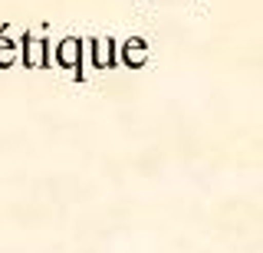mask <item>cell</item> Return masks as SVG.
<instances>
[{
    "label": "cell",
    "instance_id": "2",
    "mask_svg": "<svg viewBox=\"0 0 263 253\" xmlns=\"http://www.w3.org/2000/svg\"><path fill=\"white\" fill-rule=\"evenodd\" d=\"M53 56H56V63H60V66H66V69H76L79 63H82V40H76V36H66V40H60V46L53 50Z\"/></svg>",
    "mask_w": 263,
    "mask_h": 253
},
{
    "label": "cell",
    "instance_id": "3",
    "mask_svg": "<svg viewBox=\"0 0 263 253\" xmlns=\"http://www.w3.org/2000/svg\"><path fill=\"white\" fill-rule=\"evenodd\" d=\"M122 63L132 66V69L145 66V63H148V43H145V40H138V36L125 40V46H122Z\"/></svg>",
    "mask_w": 263,
    "mask_h": 253
},
{
    "label": "cell",
    "instance_id": "4",
    "mask_svg": "<svg viewBox=\"0 0 263 253\" xmlns=\"http://www.w3.org/2000/svg\"><path fill=\"white\" fill-rule=\"evenodd\" d=\"M92 66H96V69H109V66H115V43H112L109 36L92 40Z\"/></svg>",
    "mask_w": 263,
    "mask_h": 253
},
{
    "label": "cell",
    "instance_id": "5",
    "mask_svg": "<svg viewBox=\"0 0 263 253\" xmlns=\"http://www.w3.org/2000/svg\"><path fill=\"white\" fill-rule=\"evenodd\" d=\"M16 56H20V46H16L10 36H0V69L13 66V63H16Z\"/></svg>",
    "mask_w": 263,
    "mask_h": 253
},
{
    "label": "cell",
    "instance_id": "1",
    "mask_svg": "<svg viewBox=\"0 0 263 253\" xmlns=\"http://www.w3.org/2000/svg\"><path fill=\"white\" fill-rule=\"evenodd\" d=\"M23 60H27V66L30 69H43L49 60H53V50H49V43L43 36H27L23 40Z\"/></svg>",
    "mask_w": 263,
    "mask_h": 253
}]
</instances>
